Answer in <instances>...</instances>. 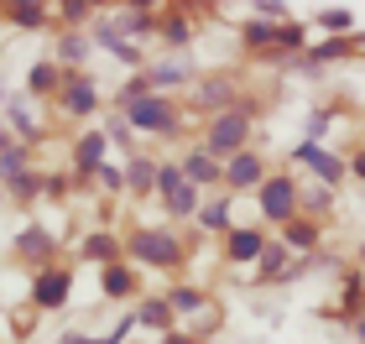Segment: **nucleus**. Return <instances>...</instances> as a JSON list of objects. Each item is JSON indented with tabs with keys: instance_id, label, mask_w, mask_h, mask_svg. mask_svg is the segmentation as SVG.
Here are the masks:
<instances>
[{
	"instance_id": "obj_32",
	"label": "nucleus",
	"mask_w": 365,
	"mask_h": 344,
	"mask_svg": "<svg viewBox=\"0 0 365 344\" xmlns=\"http://www.w3.org/2000/svg\"><path fill=\"white\" fill-rule=\"evenodd\" d=\"M220 100H230V89L214 78V84H204V105H220Z\"/></svg>"
},
{
	"instance_id": "obj_10",
	"label": "nucleus",
	"mask_w": 365,
	"mask_h": 344,
	"mask_svg": "<svg viewBox=\"0 0 365 344\" xmlns=\"http://www.w3.org/2000/svg\"><path fill=\"white\" fill-rule=\"evenodd\" d=\"M178 167H182V177H188L193 188H198V183H225V167H220V162H214L209 152H188V157L178 162Z\"/></svg>"
},
{
	"instance_id": "obj_22",
	"label": "nucleus",
	"mask_w": 365,
	"mask_h": 344,
	"mask_svg": "<svg viewBox=\"0 0 365 344\" xmlns=\"http://www.w3.org/2000/svg\"><path fill=\"white\" fill-rule=\"evenodd\" d=\"M21 172H26V146H16V152L6 146V152H0V177H11V183H16Z\"/></svg>"
},
{
	"instance_id": "obj_16",
	"label": "nucleus",
	"mask_w": 365,
	"mask_h": 344,
	"mask_svg": "<svg viewBox=\"0 0 365 344\" xmlns=\"http://www.w3.org/2000/svg\"><path fill=\"white\" fill-rule=\"evenodd\" d=\"M198 224H204L209 235H220V229H230V193H225V199H214V204L204 209V214H198Z\"/></svg>"
},
{
	"instance_id": "obj_9",
	"label": "nucleus",
	"mask_w": 365,
	"mask_h": 344,
	"mask_svg": "<svg viewBox=\"0 0 365 344\" xmlns=\"http://www.w3.org/2000/svg\"><path fill=\"white\" fill-rule=\"evenodd\" d=\"M261 251H267V229H230L225 240L230 261H261Z\"/></svg>"
},
{
	"instance_id": "obj_24",
	"label": "nucleus",
	"mask_w": 365,
	"mask_h": 344,
	"mask_svg": "<svg viewBox=\"0 0 365 344\" xmlns=\"http://www.w3.org/2000/svg\"><path fill=\"white\" fill-rule=\"evenodd\" d=\"M11 21L21 26V31H31V26L47 21V11H42V6H11Z\"/></svg>"
},
{
	"instance_id": "obj_21",
	"label": "nucleus",
	"mask_w": 365,
	"mask_h": 344,
	"mask_svg": "<svg viewBox=\"0 0 365 344\" xmlns=\"http://www.w3.org/2000/svg\"><path fill=\"white\" fill-rule=\"evenodd\" d=\"M168 308H173V313H198V308H204V292H193V287H173Z\"/></svg>"
},
{
	"instance_id": "obj_34",
	"label": "nucleus",
	"mask_w": 365,
	"mask_h": 344,
	"mask_svg": "<svg viewBox=\"0 0 365 344\" xmlns=\"http://www.w3.org/2000/svg\"><path fill=\"white\" fill-rule=\"evenodd\" d=\"M277 42H287V47H292V42H303V26H282V31H277Z\"/></svg>"
},
{
	"instance_id": "obj_11",
	"label": "nucleus",
	"mask_w": 365,
	"mask_h": 344,
	"mask_svg": "<svg viewBox=\"0 0 365 344\" xmlns=\"http://www.w3.org/2000/svg\"><path fill=\"white\" fill-rule=\"evenodd\" d=\"M105 146H110L105 130H89V136L78 141V177H94V172H99V162H105Z\"/></svg>"
},
{
	"instance_id": "obj_26",
	"label": "nucleus",
	"mask_w": 365,
	"mask_h": 344,
	"mask_svg": "<svg viewBox=\"0 0 365 344\" xmlns=\"http://www.w3.org/2000/svg\"><path fill=\"white\" fill-rule=\"evenodd\" d=\"M146 84H182L188 78V68H178V63H168V68H152V73H141Z\"/></svg>"
},
{
	"instance_id": "obj_39",
	"label": "nucleus",
	"mask_w": 365,
	"mask_h": 344,
	"mask_svg": "<svg viewBox=\"0 0 365 344\" xmlns=\"http://www.w3.org/2000/svg\"><path fill=\"white\" fill-rule=\"evenodd\" d=\"M58 344H89V339H58Z\"/></svg>"
},
{
	"instance_id": "obj_7",
	"label": "nucleus",
	"mask_w": 365,
	"mask_h": 344,
	"mask_svg": "<svg viewBox=\"0 0 365 344\" xmlns=\"http://www.w3.org/2000/svg\"><path fill=\"white\" fill-rule=\"evenodd\" d=\"M292 162H303V167H313V172L324 177V183H339V177H344V162H334V157H329L319 141H303V146L292 152Z\"/></svg>"
},
{
	"instance_id": "obj_12",
	"label": "nucleus",
	"mask_w": 365,
	"mask_h": 344,
	"mask_svg": "<svg viewBox=\"0 0 365 344\" xmlns=\"http://www.w3.org/2000/svg\"><path fill=\"white\" fill-rule=\"evenodd\" d=\"M152 26H157V11H152V6H130L120 21H115V31H120V37H146Z\"/></svg>"
},
{
	"instance_id": "obj_3",
	"label": "nucleus",
	"mask_w": 365,
	"mask_h": 344,
	"mask_svg": "<svg viewBox=\"0 0 365 344\" xmlns=\"http://www.w3.org/2000/svg\"><path fill=\"white\" fill-rule=\"evenodd\" d=\"M130 251H136L146 266H178L182 261V240L173 229H136L130 235Z\"/></svg>"
},
{
	"instance_id": "obj_4",
	"label": "nucleus",
	"mask_w": 365,
	"mask_h": 344,
	"mask_svg": "<svg viewBox=\"0 0 365 344\" xmlns=\"http://www.w3.org/2000/svg\"><path fill=\"white\" fill-rule=\"evenodd\" d=\"M261 214H267L272 224H292V214H297L292 177H267V183H261Z\"/></svg>"
},
{
	"instance_id": "obj_38",
	"label": "nucleus",
	"mask_w": 365,
	"mask_h": 344,
	"mask_svg": "<svg viewBox=\"0 0 365 344\" xmlns=\"http://www.w3.org/2000/svg\"><path fill=\"white\" fill-rule=\"evenodd\" d=\"M355 339H365V313H360V318H355Z\"/></svg>"
},
{
	"instance_id": "obj_30",
	"label": "nucleus",
	"mask_w": 365,
	"mask_h": 344,
	"mask_svg": "<svg viewBox=\"0 0 365 344\" xmlns=\"http://www.w3.org/2000/svg\"><path fill=\"white\" fill-rule=\"evenodd\" d=\"M11 193H16V199H31V193H37V177H31V172H21V177L11 183Z\"/></svg>"
},
{
	"instance_id": "obj_13",
	"label": "nucleus",
	"mask_w": 365,
	"mask_h": 344,
	"mask_svg": "<svg viewBox=\"0 0 365 344\" xmlns=\"http://www.w3.org/2000/svg\"><path fill=\"white\" fill-rule=\"evenodd\" d=\"M136 292V276H130V266H105V298H130Z\"/></svg>"
},
{
	"instance_id": "obj_31",
	"label": "nucleus",
	"mask_w": 365,
	"mask_h": 344,
	"mask_svg": "<svg viewBox=\"0 0 365 344\" xmlns=\"http://www.w3.org/2000/svg\"><path fill=\"white\" fill-rule=\"evenodd\" d=\"M58 58H68V63H78V58H84V42H78V37H63V47H58Z\"/></svg>"
},
{
	"instance_id": "obj_27",
	"label": "nucleus",
	"mask_w": 365,
	"mask_h": 344,
	"mask_svg": "<svg viewBox=\"0 0 365 344\" xmlns=\"http://www.w3.org/2000/svg\"><path fill=\"white\" fill-rule=\"evenodd\" d=\"M319 26H329V31H350V26H355V16H350V11H324V16H319Z\"/></svg>"
},
{
	"instance_id": "obj_23",
	"label": "nucleus",
	"mask_w": 365,
	"mask_h": 344,
	"mask_svg": "<svg viewBox=\"0 0 365 344\" xmlns=\"http://www.w3.org/2000/svg\"><path fill=\"white\" fill-rule=\"evenodd\" d=\"M141 323H152V329H168V323H173V308L162 303V298H152V303H141Z\"/></svg>"
},
{
	"instance_id": "obj_8",
	"label": "nucleus",
	"mask_w": 365,
	"mask_h": 344,
	"mask_svg": "<svg viewBox=\"0 0 365 344\" xmlns=\"http://www.w3.org/2000/svg\"><path fill=\"white\" fill-rule=\"evenodd\" d=\"M58 105L68 110V115H94V110H99V89H94V78H68V89L58 94Z\"/></svg>"
},
{
	"instance_id": "obj_6",
	"label": "nucleus",
	"mask_w": 365,
	"mask_h": 344,
	"mask_svg": "<svg viewBox=\"0 0 365 344\" xmlns=\"http://www.w3.org/2000/svg\"><path fill=\"white\" fill-rule=\"evenodd\" d=\"M68 287H73V276H68V271H63V266H47V271H37L31 303H37L42 313H53V308H63V303H68Z\"/></svg>"
},
{
	"instance_id": "obj_33",
	"label": "nucleus",
	"mask_w": 365,
	"mask_h": 344,
	"mask_svg": "<svg viewBox=\"0 0 365 344\" xmlns=\"http://www.w3.org/2000/svg\"><path fill=\"white\" fill-rule=\"evenodd\" d=\"M344 53H350V42H324L313 58H344Z\"/></svg>"
},
{
	"instance_id": "obj_18",
	"label": "nucleus",
	"mask_w": 365,
	"mask_h": 344,
	"mask_svg": "<svg viewBox=\"0 0 365 344\" xmlns=\"http://www.w3.org/2000/svg\"><path fill=\"white\" fill-rule=\"evenodd\" d=\"M152 188H157V167L146 157H136L130 162V193H152Z\"/></svg>"
},
{
	"instance_id": "obj_5",
	"label": "nucleus",
	"mask_w": 365,
	"mask_h": 344,
	"mask_svg": "<svg viewBox=\"0 0 365 344\" xmlns=\"http://www.w3.org/2000/svg\"><path fill=\"white\" fill-rule=\"evenodd\" d=\"M267 183V162H261V152H251V146H245L240 157H230L225 162V188L230 193H240V188H261Z\"/></svg>"
},
{
	"instance_id": "obj_19",
	"label": "nucleus",
	"mask_w": 365,
	"mask_h": 344,
	"mask_svg": "<svg viewBox=\"0 0 365 344\" xmlns=\"http://www.w3.org/2000/svg\"><path fill=\"white\" fill-rule=\"evenodd\" d=\"M193 209H198V188L188 183V177H182V188L168 193V214H193Z\"/></svg>"
},
{
	"instance_id": "obj_15",
	"label": "nucleus",
	"mask_w": 365,
	"mask_h": 344,
	"mask_svg": "<svg viewBox=\"0 0 365 344\" xmlns=\"http://www.w3.org/2000/svg\"><path fill=\"white\" fill-rule=\"evenodd\" d=\"M256 266H261V276H272V282H287V245H267Z\"/></svg>"
},
{
	"instance_id": "obj_37",
	"label": "nucleus",
	"mask_w": 365,
	"mask_h": 344,
	"mask_svg": "<svg viewBox=\"0 0 365 344\" xmlns=\"http://www.w3.org/2000/svg\"><path fill=\"white\" fill-rule=\"evenodd\" d=\"M350 167H355V177H365V152H360V157L350 162Z\"/></svg>"
},
{
	"instance_id": "obj_40",
	"label": "nucleus",
	"mask_w": 365,
	"mask_h": 344,
	"mask_svg": "<svg viewBox=\"0 0 365 344\" xmlns=\"http://www.w3.org/2000/svg\"><path fill=\"white\" fill-rule=\"evenodd\" d=\"M360 256H365V245H360Z\"/></svg>"
},
{
	"instance_id": "obj_2",
	"label": "nucleus",
	"mask_w": 365,
	"mask_h": 344,
	"mask_svg": "<svg viewBox=\"0 0 365 344\" xmlns=\"http://www.w3.org/2000/svg\"><path fill=\"white\" fill-rule=\"evenodd\" d=\"M125 125L173 136V130H178V110L168 100H157V94H136V100H125Z\"/></svg>"
},
{
	"instance_id": "obj_1",
	"label": "nucleus",
	"mask_w": 365,
	"mask_h": 344,
	"mask_svg": "<svg viewBox=\"0 0 365 344\" xmlns=\"http://www.w3.org/2000/svg\"><path fill=\"white\" fill-rule=\"evenodd\" d=\"M245 136H251V110H225L220 120L209 125V141H204V152H209V157L225 167L230 157H240V152H245Z\"/></svg>"
},
{
	"instance_id": "obj_36",
	"label": "nucleus",
	"mask_w": 365,
	"mask_h": 344,
	"mask_svg": "<svg viewBox=\"0 0 365 344\" xmlns=\"http://www.w3.org/2000/svg\"><path fill=\"white\" fill-rule=\"evenodd\" d=\"M162 344H193L188 334H168V339H162Z\"/></svg>"
},
{
	"instance_id": "obj_25",
	"label": "nucleus",
	"mask_w": 365,
	"mask_h": 344,
	"mask_svg": "<svg viewBox=\"0 0 365 344\" xmlns=\"http://www.w3.org/2000/svg\"><path fill=\"white\" fill-rule=\"evenodd\" d=\"M53 84H58V63H37V68H31V89L47 94Z\"/></svg>"
},
{
	"instance_id": "obj_35",
	"label": "nucleus",
	"mask_w": 365,
	"mask_h": 344,
	"mask_svg": "<svg viewBox=\"0 0 365 344\" xmlns=\"http://www.w3.org/2000/svg\"><path fill=\"white\" fill-rule=\"evenodd\" d=\"M94 177H99V183H105V188H120V172H115V167H99Z\"/></svg>"
},
{
	"instance_id": "obj_14",
	"label": "nucleus",
	"mask_w": 365,
	"mask_h": 344,
	"mask_svg": "<svg viewBox=\"0 0 365 344\" xmlns=\"http://www.w3.org/2000/svg\"><path fill=\"white\" fill-rule=\"evenodd\" d=\"M282 245H292V251H313V245H319V224H313V219H292L287 235H282Z\"/></svg>"
},
{
	"instance_id": "obj_17",
	"label": "nucleus",
	"mask_w": 365,
	"mask_h": 344,
	"mask_svg": "<svg viewBox=\"0 0 365 344\" xmlns=\"http://www.w3.org/2000/svg\"><path fill=\"white\" fill-rule=\"evenodd\" d=\"M53 251V235L47 229H26V235H16V256H47Z\"/></svg>"
},
{
	"instance_id": "obj_29",
	"label": "nucleus",
	"mask_w": 365,
	"mask_h": 344,
	"mask_svg": "<svg viewBox=\"0 0 365 344\" xmlns=\"http://www.w3.org/2000/svg\"><path fill=\"white\" fill-rule=\"evenodd\" d=\"M58 16H63L68 26H73V21H84V16H89V6H84V0H68V6H63Z\"/></svg>"
},
{
	"instance_id": "obj_28",
	"label": "nucleus",
	"mask_w": 365,
	"mask_h": 344,
	"mask_svg": "<svg viewBox=\"0 0 365 344\" xmlns=\"http://www.w3.org/2000/svg\"><path fill=\"white\" fill-rule=\"evenodd\" d=\"M188 37H193L188 16H173V21H168V42H188Z\"/></svg>"
},
{
	"instance_id": "obj_20",
	"label": "nucleus",
	"mask_w": 365,
	"mask_h": 344,
	"mask_svg": "<svg viewBox=\"0 0 365 344\" xmlns=\"http://www.w3.org/2000/svg\"><path fill=\"white\" fill-rule=\"evenodd\" d=\"M84 256H99V261H110V266H115L120 240H115V235H89V240H84Z\"/></svg>"
}]
</instances>
